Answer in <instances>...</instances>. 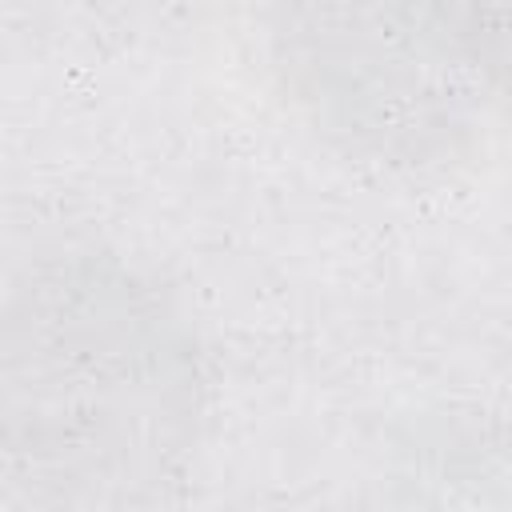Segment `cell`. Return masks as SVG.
Segmentation results:
<instances>
[{"mask_svg": "<svg viewBox=\"0 0 512 512\" xmlns=\"http://www.w3.org/2000/svg\"><path fill=\"white\" fill-rule=\"evenodd\" d=\"M8 452L32 496L104 504L164 480L192 420V360L160 304L92 264L32 284L8 344Z\"/></svg>", "mask_w": 512, "mask_h": 512, "instance_id": "cell-1", "label": "cell"}, {"mask_svg": "<svg viewBox=\"0 0 512 512\" xmlns=\"http://www.w3.org/2000/svg\"><path fill=\"white\" fill-rule=\"evenodd\" d=\"M492 0H276V52L296 100L384 160L448 152L496 68Z\"/></svg>", "mask_w": 512, "mask_h": 512, "instance_id": "cell-2", "label": "cell"}]
</instances>
